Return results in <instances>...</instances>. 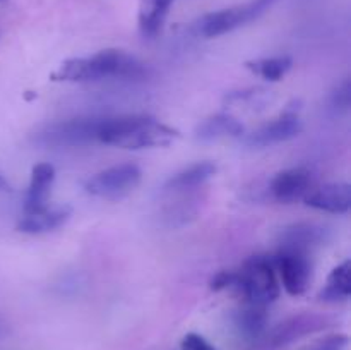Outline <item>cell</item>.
I'll list each match as a JSON object with an SVG mask.
<instances>
[{"label": "cell", "instance_id": "6da1fadb", "mask_svg": "<svg viewBox=\"0 0 351 350\" xmlns=\"http://www.w3.org/2000/svg\"><path fill=\"white\" fill-rule=\"evenodd\" d=\"M180 137L178 130L149 115L103 117L98 143L122 150L170 146Z\"/></svg>", "mask_w": 351, "mask_h": 350}, {"label": "cell", "instance_id": "7a4b0ae2", "mask_svg": "<svg viewBox=\"0 0 351 350\" xmlns=\"http://www.w3.org/2000/svg\"><path fill=\"white\" fill-rule=\"evenodd\" d=\"M146 74V67L132 55L117 48H106L91 57L69 58L62 62L50 78L53 81L88 82L101 79H139Z\"/></svg>", "mask_w": 351, "mask_h": 350}, {"label": "cell", "instance_id": "3957f363", "mask_svg": "<svg viewBox=\"0 0 351 350\" xmlns=\"http://www.w3.org/2000/svg\"><path fill=\"white\" fill-rule=\"evenodd\" d=\"M237 290L247 304L267 307L280 297V283L276 278L274 259L267 256H252L239 271Z\"/></svg>", "mask_w": 351, "mask_h": 350}, {"label": "cell", "instance_id": "277c9868", "mask_svg": "<svg viewBox=\"0 0 351 350\" xmlns=\"http://www.w3.org/2000/svg\"><path fill=\"white\" fill-rule=\"evenodd\" d=\"M103 117L71 119L48 124L34 132L33 143L43 148H75L98 143Z\"/></svg>", "mask_w": 351, "mask_h": 350}, {"label": "cell", "instance_id": "5b68a950", "mask_svg": "<svg viewBox=\"0 0 351 350\" xmlns=\"http://www.w3.org/2000/svg\"><path fill=\"white\" fill-rule=\"evenodd\" d=\"M278 0H250L243 5L209 12L204 17H201L197 24V31L204 38L221 36V34H226L230 31L237 30V27L245 26V24L259 19Z\"/></svg>", "mask_w": 351, "mask_h": 350}, {"label": "cell", "instance_id": "8992f818", "mask_svg": "<svg viewBox=\"0 0 351 350\" xmlns=\"http://www.w3.org/2000/svg\"><path fill=\"white\" fill-rule=\"evenodd\" d=\"M143 172L134 163H122L115 167L105 168L84 182V189L88 194L96 198L117 201L129 196L139 185Z\"/></svg>", "mask_w": 351, "mask_h": 350}, {"label": "cell", "instance_id": "52a82bcc", "mask_svg": "<svg viewBox=\"0 0 351 350\" xmlns=\"http://www.w3.org/2000/svg\"><path fill=\"white\" fill-rule=\"evenodd\" d=\"M273 259L274 266L280 271L285 290L290 295L304 294L312 278V264L308 253L280 247Z\"/></svg>", "mask_w": 351, "mask_h": 350}, {"label": "cell", "instance_id": "ba28073f", "mask_svg": "<svg viewBox=\"0 0 351 350\" xmlns=\"http://www.w3.org/2000/svg\"><path fill=\"white\" fill-rule=\"evenodd\" d=\"M329 325V319L321 314H298L293 318L287 319V321L280 323L276 328L269 331L266 336V347L269 350L281 349L290 343L297 342V340L304 338V336L311 335V333L321 331Z\"/></svg>", "mask_w": 351, "mask_h": 350}, {"label": "cell", "instance_id": "9c48e42d", "mask_svg": "<svg viewBox=\"0 0 351 350\" xmlns=\"http://www.w3.org/2000/svg\"><path fill=\"white\" fill-rule=\"evenodd\" d=\"M302 132V120L295 113H283L278 119L264 124L259 129L252 130L245 137V144L250 148H266L273 144L285 143Z\"/></svg>", "mask_w": 351, "mask_h": 350}, {"label": "cell", "instance_id": "30bf717a", "mask_svg": "<svg viewBox=\"0 0 351 350\" xmlns=\"http://www.w3.org/2000/svg\"><path fill=\"white\" fill-rule=\"evenodd\" d=\"M269 191L276 201L285 202V205L304 199L312 191L311 170L304 167H295L280 172L271 180Z\"/></svg>", "mask_w": 351, "mask_h": 350}, {"label": "cell", "instance_id": "8fae6325", "mask_svg": "<svg viewBox=\"0 0 351 350\" xmlns=\"http://www.w3.org/2000/svg\"><path fill=\"white\" fill-rule=\"evenodd\" d=\"M304 201L308 208L343 215L351 208V185L346 182H329L308 192Z\"/></svg>", "mask_w": 351, "mask_h": 350}, {"label": "cell", "instance_id": "7c38bea8", "mask_svg": "<svg viewBox=\"0 0 351 350\" xmlns=\"http://www.w3.org/2000/svg\"><path fill=\"white\" fill-rule=\"evenodd\" d=\"M55 180V168L50 163H38L31 170L29 187H27L26 199H24V215L36 213L47 208L48 196L51 192V185Z\"/></svg>", "mask_w": 351, "mask_h": 350}, {"label": "cell", "instance_id": "4fadbf2b", "mask_svg": "<svg viewBox=\"0 0 351 350\" xmlns=\"http://www.w3.org/2000/svg\"><path fill=\"white\" fill-rule=\"evenodd\" d=\"M72 215L71 206H57V208H43L41 211L27 213L17 223V230L29 235H38V233H47L51 230L64 225Z\"/></svg>", "mask_w": 351, "mask_h": 350}, {"label": "cell", "instance_id": "5bb4252c", "mask_svg": "<svg viewBox=\"0 0 351 350\" xmlns=\"http://www.w3.org/2000/svg\"><path fill=\"white\" fill-rule=\"evenodd\" d=\"M326 240V230L312 223H297L281 232L280 247L311 253Z\"/></svg>", "mask_w": 351, "mask_h": 350}, {"label": "cell", "instance_id": "9a60e30c", "mask_svg": "<svg viewBox=\"0 0 351 350\" xmlns=\"http://www.w3.org/2000/svg\"><path fill=\"white\" fill-rule=\"evenodd\" d=\"M243 134V126L232 115L216 113L202 120L195 129V137L202 143L225 139V137H239Z\"/></svg>", "mask_w": 351, "mask_h": 350}, {"label": "cell", "instance_id": "2e32d148", "mask_svg": "<svg viewBox=\"0 0 351 350\" xmlns=\"http://www.w3.org/2000/svg\"><path fill=\"white\" fill-rule=\"evenodd\" d=\"M216 174V165L211 161H201V163H194L191 167L184 168V170L177 172L171 175L165 184V191L167 192H184V191H194V189L201 187L202 184L209 180L213 175Z\"/></svg>", "mask_w": 351, "mask_h": 350}, {"label": "cell", "instance_id": "e0dca14e", "mask_svg": "<svg viewBox=\"0 0 351 350\" xmlns=\"http://www.w3.org/2000/svg\"><path fill=\"white\" fill-rule=\"evenodd\" d=\"M175 0H139V30L144 38L160 34Z\"/></svg>", "mask_w": 351, "mask_h": 350}, {"label": "cell", "instance_id": "ac0fdd59", "mask_svg": "<svg viewBox=\"0 0 351 350\" xmlns=\"http://www.w3.org/2000/svg\"><path fill=\"white\" fill-rule=\"evenodd\" d=\"M351 295V263L345 261L336 266L328 277V283L321 290V301L339 302L346 301Z\"/></svg>", "mask_w": 351, "mask_h": 350}, {"label": "cell", "instance_id": "d6986e66", "mask_svg": "<svg viewBox=\"0 0 351 350\" xmlns=\"http://www.w3.org/2000/svg\"><path fill=\"white\" fill-rule=\"evenodd\" d=\"M235 325L245 338L256 340L263 336L267 325V312L263 305L247 304L235 316Z\"/></svg>", "mask_w": 351, "mask_h": 350}, {"label": "cell", "instance_id": "ffe728a7", "mask_svg": "<svg viewBox=\"0 0 351 350\" xmlns=\"http://www.w3.org/2000/svg\"><path fill=\"white\" fill-rule=\"evenodd\" d=\"M293 60L288 55H278V57L259 58V60L247 62L245 67L254 74L261 75L263 79L271 82H276L283 79L290 72Z\"/></svg>", "mask_w": 351, "mask_h": 350}, {"label": "cell", "instance_id": "44dd1931", "mask_svg": "<svg viewBox=\"0 0 351 350\" xmlns=\"http://www.w3.org/2000/svg\"><path fill=\"white\" fill-rule=\"evenodd\" d=\"M237 281H239V271H218L215 277L209 280V287L211 290L219 292V290H226V288H235Z\"/></svg>", "mask_w": 351, "mask_h": 350}, {"label": "cell", "instance_id": "7402d4cb", "mask_svg": "<svg viewBox=\"0 0 351 350\" xmlns=\"http://www.w3.org/2000/svg\"><path fill=\"white\" fill-rule=\"evenodd\" d=\"M350 103H351V82L346 79V81H343L341 84L332 91L331 105L335 106L336 110H339V112H345V110L350 108Z\"/></svg>", "mask_w": 351, "mask_h": 350}, {"label": "cell", "instance_id": "603a6c76", "mask_svg": "<svg viewBox=\"0 0 351 350\" xmlns=\"http://www.w3.org/2000/svg\"><path fill=\"white\" fill-rule=\"evenodd\" d=\"M178 350H215V347L208 340L202 338L201 335H197V333H187L182 338L180 349Z\"/></svg>", "mask_w": 351, "mask_h": 350}, {"label": "cell", "instance_id": "cb8c5ba5", "mask_svg": "<svg viewBox=\"0 0 351 350\" xmlns=\"http://www.w3.org/2000/svg\"><path fill=\"white\" fill-rule=\"evenodd\" d=\"M346 345H348V336L338 333V335H331L328 338L321 340L311 350H345Z\"/></svg>", "mask_w": 351, "mask_h": 350}, {"label": "cell", "instance_id": "d4e9b609", "mask_svg": "<svg viewBox=\"0 0 351 350\" xmlns=\"http://www.w3.org/2000/svg\"><path fill=\"white\" fill-rule=\"evenodd\" d=\"M0 191H10V185H9V182H7L5 178L2 177V175H0Z\"/></svg>", "mask_w": 351, "mask_h": 350}, {"label": "cell", "instance_id": "484cf974", "mask_svg": "<svg viewBox=\"0 0 351 350\" xmlns=\"http://www.w3.org/2000/svg\"><path fill=\"white\" fill-rule=\"evenodd\" d=\"M0 2H2V0H0Z\"/></svg>", "mask_w": 351, "mask_h": 350}]
</instances>
